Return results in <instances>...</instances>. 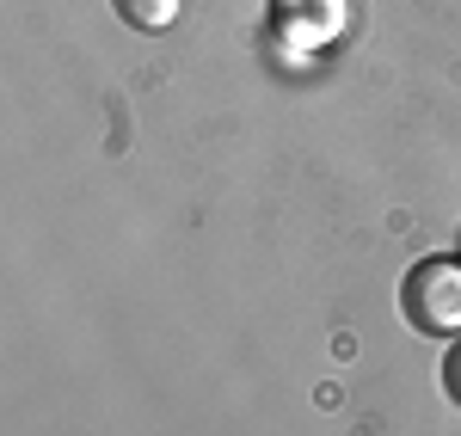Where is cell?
<instances>
[{"mask_svg": "<svg viewBox=\"0 0 461 436\" xmlns=\"http://www.w3.org/2000/svg\"><path fill=\"white\" fill-rule=\"evenodd\" d=\"M400 314L425 338L461 332V258H419L400 283Z\"/></svg>", "mask_w": 461, "mask_h": 436, "instance_id": "obj_1", "label": "cell"}, {"mask_svg": "<svg viewBox=\"0 0 461 436\" xmlns=\"http://www.w3.org/2000/svg\"><path fill=\"white\" fill-rule=\"evenodd\" d=\"M271 19L302 43H326L345 31V0H271Z\"/></svg>", "mask_w": 461, "mask_h": 436, "instance_id": "obj_2", "label": "cell"}, {"mask_svg": "<svg viewBox=\"0 0 461 436\" xmlns=\"http://www.w3.org/2000/svg\"><path fill=\"white\" fill-rule=\"evenodd\" d=\"M178 6H185V0H111V13H117L130 31H142V37L173 31V25H178Z\"/></svg>", "mask_w": 461, "mask_h": 436, "instance_id": "obj_3", "label": "cell"}, {"mask_svg": "<svg viewBox=\"0 0 461 436\" xmlns=\"http://www.w3.org/2000/svg\"><path fill=\"white\" fill-rule=\"evenodd\" d=\"M443 387H449V400L461 405V344L449 351V363H443Z\"/></svg>", "mask_w": 461, "mask_h": 436, "instance_id": "obj_4", "label": "cell"}]
</instances>
